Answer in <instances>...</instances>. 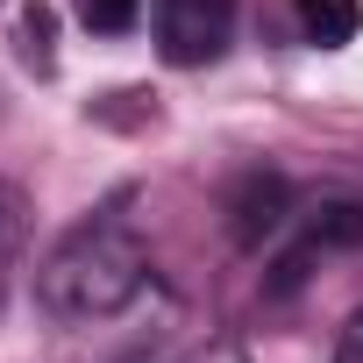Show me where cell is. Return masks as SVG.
Segmentation results:
<instances>
[{"label": "cell", "mask_w": 363, "mask_h": 363, "mask_svg": "<svg viewBox=\"0 0 363 363\" xmlns=\"http://www.w3.org/2000/svg\"><path fill=\"white\" fill-rule=\"evenodd\" d=\"M143 285H150V257L114 207L65 228L57 250L36 264V306L50 320H114L121 306H135Z\"/></svg>", "instance_id": "6da1fadb"}, {"label": "cell", "mask_w": 363, "mask_h": 363, "mask_svg": "<svg viewBox=\"0 0 363 363\" xmlns=\"http://www.w3.org/2000/svg\"><path fill=\"white\" fill-rule=\"evenodd\" d=\"M235 36V0H157V57L178 72H200Z\"/></svg>", "instance_id": "7a4b0ae2"}, {"label": "cell", "mask_w": 363, "mask_h": 363, "mask_svg": "<svg viewBox=\"0 0 363 363\" xmlns=\"http://www.w3.org/2000/svg\"><path fill=\"white\" fill-rule=\"evenodd\" d=\"M356 242H363V200H320V207H306V214H299V242H292V250L278 257V271H271V299L299 292V278H306L313 257L356 250Z\"/></svg>", "instance_id": "3957f363"}, {"label": "cell", "mask_w": 363, "mask_h": 363, "mask_svg": "<svg viewBox=\"0 0 363 363\" xmlns=\"http://www.w3.org/2000/svg\"><path fill=\"white\" fill-rule=\"evenodd\" d=\"M285 221H292L285 178H278V171H250L242 186H235V200H228V228H235V242H264V235H278Z\"/></svg>", "instance_id": "277c9868"}, {"label": "cell", "mask_w": 363, "mask_h": 363, "mask_svg": "<svg viewBox=\"0 0 363 363\" xmlns=\"http://www.w3.org/2000/svg\"><path fill=\"white\" fill-rule=\"evenodd\" d=\"M299 29H306L313 50H342V43H356L363 8L356 0H299Z\"/></svg>", "instance_id": "5b68a950"}, {"label": "cell", "mask_w": 363, "mask_h": 363, "mask_svg": "<svg viewBox=\"0 0 363 363\" xmlns=\"http://www.w3.org/2000/svg\"><path fill=\"white\" fill-rule=\"evenodd\" d=\"M135 8H143V0H79V22L100 29V36H121L135 22Z\"/></svg>", "instance_id": "8992f818"}, {"label": "cell", "mask_w": 363, "mask_h": 363, "mask_svg": "<svg viewBox=\"0 0 363 363\" xmlns=\"http://www.w3.org/2000/svg\"><path fill=\"white\" fill-rule=\"evenodd\" d=\"M22 36H29V65H36V72H50L57 57H50V8H43V0H36V8H29V22H22Z\"/></svg>", "instance_id": "52a82bcc"}, {"label": "cell", "mask_w": 363, "mask_h": 363, "mask_svg": "<svg viewBox=\"0 0 363 363\" xmlns=\"http://www.w3.org/2000/svg\"><path fill=\"white\" fill-rule=\"evenodd\" d=\"M335 363H363V306L349 313V328H342V342H335Z\"/></svg>", "instance_id": "ba28073f"}]
</instances>
